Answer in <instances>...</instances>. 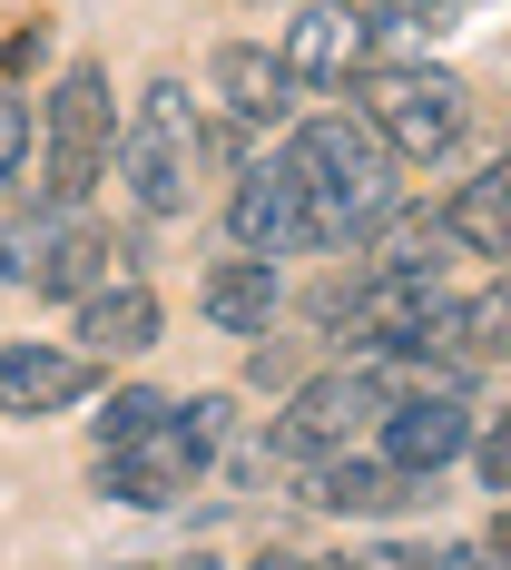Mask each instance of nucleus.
Masks as SVG:
<instances>
[{
	"label": "nucleus",
	"mask_w": 511,
	"mask_h": 570,
	"mask_svg": "<svg viewBox=\"0 0 511 570\" xmlns=\"http://www.w3.org/2000/svg\"><path fill=\"white\" fill-rule=\"evenodd\" d=\"M285 168L305 177V197H315V236H325V246L384 227V217L403 207V158L384 148V128H374L364 109L305 118V128L285 138Z\"/></svg>",
	"instance_id": "nucleus-1"
},
{
	"label": "nucleus",
	"mask_w": 511,
	"mask_h": 570,
	"mask_svg": "<svg viewBox=\"0 0 511 570\" xmlns=\"http://www.w3.org/2000/svg\"><path fill=\"white\" fill-rule=\"evenodd\" d=\"M118 89H109V69L99 59H69L59 69V89H50V109H40V207H79L99 177H109L118 158Z\"/></svg>",
	"instance_id": "nucleus-2"
},
{
	"label": "nucleus",
	"mask_w": 511,
	"mask_h": 570,
	"mask_svg": "<svg viewBox=\"0 0 511 570\" xmlns=\"http://www.w3.org/2000/svg\"><path fill=\"white\" fill-rule=\"evenodd\" d=\"M197 158H207V128H197L187 79L168 69V79L138 89V118H128V138H118V177H128L138 217H187V197H197Z\"/></svg>",
	"instance_id": "nucleus-3"
},
{
	"label": "nucleus",
	"mask_w": 511,
	"mask_h": 570,
	"mask_svg": "<svg viewBox=\"0 0 511 570\" xmlns=\"http://www.w3.org/2000/svg\"><path fill=\"white\" fill-rule=\"evenodd\" d=\"M0 276L30 285V295H59V305H89V295H109L118 276H138V266H128L118 236L79 227L69 207H40V217H20V227L0 236Z\"/></svg>",
	"instance_id": "nucleus-4"
},
{
	"label": "nucleus",
	"mask_w": 511,
	"mask_h": 570,
	"mask_svg": "<svg viewBox=\"0 0 511 570\" xmlns=\"http://www.w3.org/2000/svg\"><path fill=\"white\" fill-rule=\"evenodd\" d=\"M354 109L374 118V128H384V148L413 168V158H443L462 128H472V89H462L453 69H423V59H403V69L354 79Z\"/></svg>",
	"instance_id": "nucleus-5"
},
{
	"label": "nucleus",
	"mask_w": 511,
	"mask_h": 570,
	"mask_svg": "<svg viewBox=\"0 0 511 570\" xmlns=\"http://www.w3.org/2000/svg\"><path fill=\"white\" fill-rule=\"evenodd\" d=\"M89 482H99L109 502H128V512H168V502H187V492L207 482V443L168 413V423L128 433V443H109V453H89Z\"/></svg>",
	"instance_id": "nucleus-6"
},
{
	"label": "nucleus",
	"mask_w": 511,
	"mask_h": 570,
	"mask_svg": "<svg viewBox=\"0 0 511 570\" xmlns=\"http://www.w3.org/2000/svg\"><path fill=\"white\" fill-rule=\"evenodd\" d=\"M227 236H236V256H305V246H325V236H315V197H305V177L285 168V158L236 168Z\"/></svg>",
	"instance_id": "nucleus-7"
},
{
	"label": "nucleus",
	"mask_w": 511,
	"mask_h": 570,
	"mask_svg": "<svg viewBox=\"0 0 511 570\" xmlns=\"http://www.w3.org/2000/svg\"><path fill=\"white\" fill-rule=\"evenodd\" d=\"M285 59L305 89H344V79H374V50H384V10H354V0H315L285 20Z\"/></svg>",
	"instance_id": "nucleus-8"
},
{
	"label": "nucleus",
	"mask_w": 511,
	"mask_h": 570,
	"mask_svg": "<svg viewBox=\"0 0 511 570\" xmlns=\"http://www.w3.org/2000/svg\"><path fill=\"white\" fill-rule=\"evenodd\" d=\"M99 354H79V344H0V413H20V423H50V413H79V403L99 394Z\"/></svg>",
	"instance_id": "nucleus-9"
},
{
	"label": "nucleus",
	"mask_w": 511,
	"mask_h": 570,
	"mask_svg": "<svg viewBox=\"0 0 511 570\" xmlns=\"http://www.w3.org/2000/svg\"><path fill=\"white\" fill-rule=\"evenodd\" d=\"M482 443V423L462 413V384H433V394H403L394 423H384V462L394 472H413V482H433L453 453H472Z\"/></svg>",
	"instance_id": "nucleus-10"
},
{
	"label": "nucleus",
	"mask_w": 511,
	"mask_h": 570,
	"mask_svg": "<svg viewBox=\"0 0 511 570\" xmlns=\"http://www.w3.org/2000/svg\"><path fill=\"white\" fill-rule=\"evenodd\" d=\"M295 502L305 512L374 521V512H403L413 502V472H394L384 453H315V462H295Z\"/></svg>",
	"instance_id": "nucleus-11"
},
{
	"label": "nucleus",
	"mask_w": 511,
	"mask_h": 570,
	"mask_svg": "<svg viewBox=\"0 0 511 570\" xmlns=\"http://www.w3.org/2000/svg\"><path fill=\"white\" fill-rule=\"evenodd\" d=\"M207 79H217L227 118H246V128H276V118H295V99H305L295 59H285V50H256V40H227V50L207 59Z\"/></svg>",
	"instance_id": "nucleus-12"
},
{
	"label": "nucleus",
	"mask_w": 511,
	"mask_h": 570,
	"mask_svg": "<svg viewBox=\"0 0 511 570\" xmlns=\"http://www.w3.org/2000/svg\"><path fill=\"white\" fill-rule=\"evenodd\" d=\"M197 305H207V325H217V335H266V325H276V305H285L276 256H217V266L197 276Z\"/></svg>",
	"instance_id": "nucleus-13"
},
{
	"label": "nucleus",
	"mask_w": 511,
	"mask_h": 570,
	"mask_svg": "<svg viewBox=\"0 0 511 570\" xmlns=\"http://www.w3.org/2000/svg\"><path fill=\"white\" fill-rule=\"evenodd\" d=\"M148 344H158V295H148V276H118L109 295L79 305V354L128 364V354H148Z\"/></svg>",
	"instance_id": "nucleus-14"
},
{
	"label": "nucleus",
	"mask_w": 511,
	"mask_h": 570,
	"mask_svg": "<svg viewBox=\"0 0 511 570\" xmlns=\"http://www.w3.org/2000/svg\"><path fill=\"white\" fill-rule=\"evenodd\" d=\"M443 227H453L462 256H502V266H511V168L462 177L453 197H443Z\"/></svg>",
	"instance_id": "nucleus-15"
},
{
	"label": "nucleus",
	"mask_w": 511,
	"mask_h": 570,
	"mask_svg": "<svg viewBox=\"0 0 511 570\" xmlns=\"http://www.w3.org/2000/svg\"><path fill=\"white\" fill-rule=\"evenodd\" d=\"M20 187H40V128H30V99H10V79H0V197H20Z\"/></svg>",
	"instance_id": "nucleus-16"
},
{
	"label": "nucleus",
	"mask_w": 511,
	"mask_h": 570,
	"mask_svg": "<svg viewBox=\"0 0 511 570\" xmlns=\"http://www.w3.org/2000/svg\"><path fill=\"white\" fill-rule=\"evenodd\" d=\"M177 403L148 394V384H128V394H109V413H99V433H89V453H109V443H128V433H148V423H168Z\"/></svg>",
	"instance_id": "nucleus-17"
},
{
	"label": "nucleus",
	"mask_w": 511,
	"mask_h": 570,
	"mask_svg": "<svg viewBox=\"0 0 511 570\" xmlns=\"http://www.w3.org/2000/svg\"><path fill=\"white\" fill-rule=\"evenodd\" d=\"M177 423H187V433L207 443V462H217L236 443V394H187V403H177Z\"/></svg>",
	"instance_id": "nucleus-18"
},
{
	"label": "nucleus",
	"mask_w": 511,
	"mask_h": 570,
	"mask_svg": "<svg viewBox=\"0 0 511 570\" xmlns=\"http://www.w3.org/2000/svg\"><path fill=\"white\" fill-rule=\"evenodd\" d=\"M472 472H482V492H511V403L482 423V443H472Z\"/></svg>",
	"instance_id": "nucleus-19"
},
{
	"label": "nucleus",
	"mask_w": 511,
	"mask_h": 570,
	"mask_svg": "<svg viewBox=\"0 0 511 570\" xmlns=\"http://www.w3.org/2000/svg\"><path fill=\"white\" fill-rule=\"evenodd\" d=\"M40 59H50V20H30V30L0 40V79H10V69H40Z\"/></svg>",
	"instance_id": "nucleus-20"
},
{
	"label": "nucleus",
	"mask_w": 511,
	"mask_h": 570,
	"mask_svg": "<svg viewBox=\"0 0 511 570\" xmlns=\"http://www.w3.org/2000/svg\"><path fill=\"white\" fill-rule=\"evenodd\" d=\"M128 570H217L207 551H177V561H128Z\"/></svg>",
	"instance_id": "nucleus-21"
},
{
	"label": "nucleus",
	"mask_w": 511,
	"mask_h": 570,
	"mask_svg": "<svg viewBox=\"0 0 511 570\" xmlns=\"http://www.w3.org/2000/svg\"><path fill=\"white\" fill-rule=\"evenodd\" d=\"M246 570H315V561H295V551H256Z\"/></svg>",
	"instance_id": "nucleus-22"
}]
</instances>
